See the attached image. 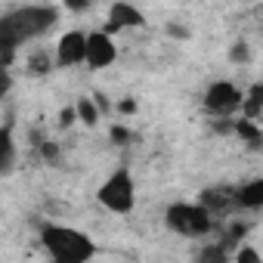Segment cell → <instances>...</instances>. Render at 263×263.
I'll return each instance as SVG.
<instances>
[{
    "label": "cell",
    "instance_id": "6da1fadb",
    "mask_svg": "<svg viewBox=\"0 0 263 263\" xmlns=\"http://www.w3.org/2000/svg\"><path fill=\"white\" fill-rule=\"evenodd\" d=\"M59 22V10L56 7H22L10 16H4L0 22V47H4V68H13V56L16 47L22 41L41 37L44 31H50Z\"/></svg>",
    "mask_w": 263,
    "mask_h": 263
},
{
    "label": "cell",
    "instance_id": "7a4b0ae2",
    "mask_svg": "<svg viewBox=\"0 0 263 263\" xmlns=\"http://www.w3.org/2000/svg\"><path fill=\"white\" fill-rule=\"evenodd\" d=\"M41 245L47 248V254L56 263H87L96 257V245L87 232L71 229V226H59V223L41 226Z\"/></svg>",
    "mask_w": 263,
    "mask_h": 263
},
{
    "label": "cell",
    "instance_id": "3957f363",
    "mask_svg": "<svg viewBox=\"0 0 263 263\" xmlns=\"http://www.w3.org/2000/svg\"><path fill=\"white\" fill-rule=\"evenodd\" d=\"M164 223H167V229L195 238V235H208V232L214 229V214H211L201 201H198V204L177 201V204H171V208L164 211Z\"/></svg>",
    "mask_w": 263,
    "mask_h": 263
},
{
    "label": "cell",
    "instance_id": "277c9868",
    "mask_svg": "<svg viewBox=\"0 0 263 263\" xmlns=\"http://www.w3.org/2000/svg\"><path fill=\"white\" fill-rule=\"evenodd\" d=\"M96 198H99V204L108 208L111 214H130V211H134V204H137V183H134V177H130V171H127V167L115 171V174L99 186Z\"/></svg>",
    "mask_w": 263,
    "mask_h": 263
},
{
    "label": "cell",
    "instance_id": "5b68a950",
    "mask_svg": "<svg viewBox=\"0 0 263 263\" xmlns=\"http://www.w3.org/2000/svg\"><path fill=\"white\" fill-rule=\"evenodd\" d=\"M241 102H245V96L232 81H214L204 90V108L211 115H232L235 108H241Z\"/></svg>",
    "mask_w": 263,
    "mask_h": 263
},
{
    "label": "cell",
    "instance_id": "8992f818",
    "mask_svg": "<svg viewBox=\"0 0 263 263\" xmlns=\"http://www.w3.org/2000/svg\"><path fill=\"white\" fill-rule=\"evenodd\" d=\"M81 62H87V34L84 31H65L56 44V65L74 68Z\"/></svg>",
    "mask_w": 263,
    "mask_h": 263
},
{
    "label": "cell",
    "instance_id": "52a82bcc",
    "mask_svg": "<svg viewBox=\"0 0 263 263\" xmlns=\"http://www.w3.org/2000/svg\"><path fill=\"white\" fill-rule=\"evenodd\" d=\"M118 59V47H115V41H111V34L108 31H93V34H87V65L90 68H108L111 62Z\"/></svg>",
    "mask_w": 263,
    "mask_h": 263
},
{
    "label": "cell",
    "instance_id": "ba28073f",
    "mask_svg": "<svg viewBox=\"0 0 263 263\" xmlns=\"http://www.w3.org/2000/svg\"><path fill=\"white\" fill-rule=\"evenodd\" d=\"M146 25V16L134 7V4H124V0H118V4L108 7V22H105V31L115 34V31H124V28H143Z\"/></svg>",
    "mask_w": 263,
    "mask_h": 263
},
{
    "label": "cell",
    "instance_id": "9c48e42d",
    "mask_svg": "<svg viewBox=\"0 0 263 263\" xmlns=\"http://www.w3.org/2000/svg\"><path fill=\"white\" fill-rule=\"evenodd\" d=\"M235 137H238L248 149H254V152L263 149V130L254 124V118H245V115H241V118L235 121Z\"/></svg>",
    "mask_w": 263,
    "mask_h": 263
},
{
    "label": "cell",
    "instance_id": "30bf717a",
    "mask_svg": "<svg viewBox=\"0 0 263 263\" xmlns=\"http://www.w3.org/2000/svg\"><path fill=\"white\" fill-rule=\"evenodd\" d=\"M198 201H201L211 214H220V211H226V208L235 201V192H232V189H204Z\"/></svg>",
    "mask_w": 263,
    "mask_h": 263
},
{
    "label": "cell",
    "instance_id": "8fae6325",
    "mask_svg": "<svg viewBox=\"0 0 263 263\" xmlns=\"http://www.w3.org/2000/svg\"><path fill=\"white\" fill-rule=\"evenodd\" d=\"M235 204H241V208H263V177L245 183L241 189H235Z\"/></svg>",
    "mask_w": 263,
    "mask_h": 263
},
{
    "label": "cell",
    "instance_id": "7c38bea8",
    "mask_svg": "<svg viewBox=\"0 0 263 263\" xmlns=\"http://www.w3.org/2000/svg\"><path fill=\"white\" fill-rule=\"evenodd\" d=\"M0 146H4V158H0V171L10 174L16 164V146H13V124L7 121L4 130H0Z\"/></svg>",
    "mask_w": 263,
    "mask_h": 263
},
{
    "label": "cell",
    "instance_id": "4fadbf2b",
    "mask_svg": "<svg viewBox=\"0 0 263 263\" xmlns=\"http://www.w3.org/2000/svg\"><path fill=\"white\" fill-rule=\"evenodd\" d=\"M74 105H78V118H81V124H87V127H96V124H99L102 111H99V105H96L93 96H81Z\"/></svg>",
    "mask_w": 263,
    "mask_h": 263
},
{
    "label": "cell",
    "instance_id": "5bb4252c",
    "mask_svg": "<svg viewBox=\"0 0 263 263\" xmlns=\"http://www.w3.org/2000/svg\"><path fill=\"white\" fill-rule=\"evenodd\" d=\"M25 68L31 71V74H50V68H53V56L47 53V50H34V53H28V59H25Z\"/></svg>",
    "mask_w": 263,
    "mask_h": 263
},
{
    "label": "cell",
    "instance_id": "9a60e30c",
    "mask_svg": "<svg viewBox=\"0 0 263 263\" xmlns=\"http://www.w3.org/2000/svg\"><path fill=\"white\" fill-rule=\"evenodd\" d=\"M37 149H41L44 161H50V164H56V161H59V143H56V140H41V143H37Z\"/></svg>",
    "mask_w": 263,
    "mask_h": 263
},
{
    "label": "cell",
    "instance_id": "2e32d148",
    "mask_svg": "<svg viewBox=\"0 0 263 263\" xmlns=\"http://www.w3.org/2000/svg\"><path fill=\"white\" fill-rule=\"evenodd\" d=\"M229 59H232V62H248V59H251V47H248V41H235V44L229 47Z\"/></svg>",
    "mask_w": 263,
    "mask_h": 263
},
{
    "label": "cell",
    "instance_id": "e0dca14e",
    "mask_svg": "<svg viewBox=\"0 0 263 263\" xmlns=\"http://www.w3.org/2000/svg\"><path fill=\"white\" fill-rule=\"evenodd\" d=\"M229 254H226V248L223 245H214V248H204V251H198V260L201 263H208V260H217V263H223Z\"/></svg>",
    "mask_w": 263,
    "mask_h": 263
},
{
    "label": "cell",
    "instance_id": "ac0fdd59",
    "mask_svg": "<svg viewBox=\"0 0 263 263\" xmlns=\"http://www.w3.org/2000/svg\"><path fill=\"white\" fill-rule=\"evenodd\" d=\"M108 137H111V143H115V146H127L130 140H134V134H130L127 127H121V124H115V127L108 130Z\"/></svg>",
    "mask_w": 263,
    "mask_h": 263
},
{
    "label": "cell",
    "instance_id": "d6986e66",
    "mask_svg": "<svg viewBox=\"0 0 263 263\" xmlns=\"http://www.w3.org/2000/svg\"><path fill=\"white\" fill-rule=\"evenodd\" d=\"M74 121H81V118H78V105H65V108L59 111V127H62V130H68Z\"/></svg>",
    "mask_w": 263,
    "mask_h": 263
},
{
    "label": "cell",
    "instance_id": "ffe728a7",
    "mask_svg": "<svg viewBox=\"0 0 263 263\" xmlns=\"http://www.w3.org/2000/svg\"><path fill=\"white\" fill-rule=\"evenodd\" d=\"M235 260H238V263H260V254H257L254 248H238V251H235Z\"/></svg>",
    "mask_w": 263,
    "mask_h": 263
},
{
    "label": "cell",
    "instance_id": "44dd1931",
    "mask_svg": "<svg viewBox=\"0 0 263 263\" xmlns=\"http://www.w3.org/2000/svg\"><path fill=\"white\" fill-rule=\"evenodd\" d=\"M62 7L71 10V13H84V10L90 7V0H62Z\"/></svg>",
    "mask_w": 263,
    "mask_h": 263
},
{
    "label": "cell",
    "instance_id": "7402d4cb",
    "mask_svg": "<svg viewBox=\"0 0 263 263\" xmlns=\"http://www.w3.org/2000/svg\"><path fill=\"white\" fill-rule=\"evenodd\" d=\"M248 96H251V99H257V102H260V111H263V81H260V84H254V87L248 90Z\"/></svg>",
    "mask_w": 263,
    "mask_h": 263
},
{
    "label": "cell",
    "instance_id": "603a6c76",
    "mask_svg": "<svg viewBox=\"0 0 263 263\" xmlns=\"http://www.w3.org/2000/svg\"><path fill=\"white\" fill-rule=\"evenodd\" d=\"M118 111H121V115H134V111H137V102H134V99H121V102H118Z\"/></svg>",
    "mask_w": 263,
    "mask_h": 263
},
{
    "label": "cell",
    "instance_id": "cb8c5ba5",
    "mask_svg": "<svg viewBox=\"0 0 263 263\" xmlns=\"http://www.w3.org/2000/svg\"><path fill=\"white\" fill-rule=\"evenodd\" d=\"M167 34H171V37H183V41H186V37H189V31H186V28H183V25H174V22H171V25H167Z\"/></svg>",
    "mask_w": 263,
    "mask_h": 263
},
{
    "label": "cell",
    "instance_id": "d4e9b609",
    "mask_svg": "<svg viewBox=\"0 0 263 263\" xmlns=\"http://www.w3.org/2000/svg\"><path fill=\"white\" fill-rule=\"evenodd\" d=\"M93 99H96V105H99V111H102V115H108V108H111V105H108V99H105L102 93H93Z\"/></svg>",
    "mask_w": 263,
    "mask_h": 263
}]
</instances>
